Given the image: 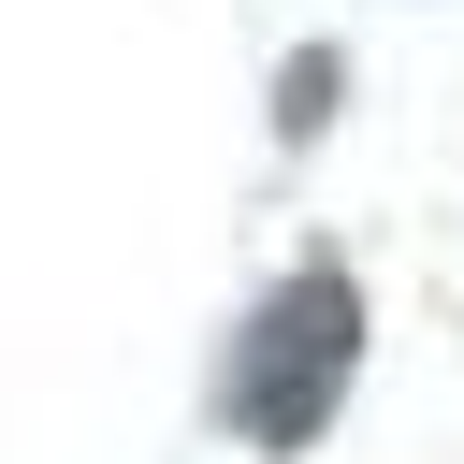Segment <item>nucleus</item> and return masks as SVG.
Masks as SVG:
<instances>
[{"label":"nucleus","mask_w":464,"mask_h":464,"mask_svg":"<svg viewBox=\"0 0 464 464\" xmlns=\"http://www.w3.org/2000/svg\"><path fill=\"white\" fill-rule=\"evenodd\" d=\"M348 377H362V290H348V261H290L232 319V348H218V420L290 464V450H319V420L348 406Z\"/></svg>","instance_id":"nucleus-1"},{"label":"nucleus","mask_w":464,"mask_h":464,"mask_svg":"<svg viewBox=\"0 0 464 464\" xmlns=\"http://www.w3.org/2000/svg\"><path fill=\"white\" fill-rule=\"evenodd\" d=\"M319 87H334V58H290V102H276V130H290V145L319 130Z\"/></svg>","instance_id":"nucleus-2"}]
</instances>
